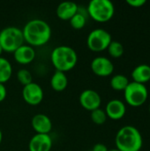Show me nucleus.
<instances>
[{"instance_id":"obj_10","label":"nucleus","mask_w":150,"mask_h":151,"mask_svg":"<svg viewBox=\"0 0 150 151\" xmlns=\"http://www.w3.org/2000/svg\"><path fill=\"white\" fill-rule=\"evenodd\" d=\"M80 105L88 110V111H94L100 108L102 104V98L98 92L94 89H85L80 95Z\"/></svg>"},{"instance_id":"obj_3","label":"nucleus","mask_w":150,"mask_h":151,"mask_svg":"<svg viewBox=\"0 0 150 151\" xmlns=\"http://www.w3.org/2000/svg\"><path fill=\"white\" fill-rule=\"evenodd\" d=\"M50 60L56 71L68 72L72 70L78 62V56L75 50L70 46L60 45L53 49L50 54Z\"/></svg>"},{"instance_id":"obj_6","label":"nucleus","mask_w":150,"mask_h":151,"mask_svg":"<svg viewBox=\"0 0 150 151\" xmlns=\"http://www.w3.org/2000/svg\"><path fill=\"white\" fill-rule=\"evenodd\" d=\"M124 96L127 104L132 107H140L146 103L149 91L146 85L132 81L124 90Z\"/></svg>"},{"instance_id":"obj_22","label":"nucleus","mask_w":150,"mask_h":151,"mask_svg":"<svg viewBox=\"0 0 150 151\" xmlns=\"http://www.w3.org/2000/svg\"><path fill=\"white\" fill-rule=\"evenodd\" d=\"M90 118H91V120L96 124V125H103L106 122L107 120V115H106V112L104 110L101 109V108H98L96 110H94L91 111V114H90Z\"/></svg>"},{"instance_id":"obj_31","label":"nucleus","mask_w":150,"mask_h":151,"mask_svg":"<svg viewBox=\"0 0 150 151\" xmlns=\"http://www.w3.org/2000/svg\"><path fill=\"white\" fill-rule=\"evenodd\" d=\"M90 151H92V150H90Z\"/></svg>"},{"instance_id":"obj_20","label":"nucleus","mask_w":150,"mask_h":151,"mask_svg":"<svg viewBox=\"0 0 150 151\" xmlns=\"http://www.w3.org/2000/svg\"><path fill=\"white\" fill-rule=\"evenodd\" d=\"M129 80L126 76L123 74H116L114 75L110 81L111 87L117 91H124L129 84Z\"/></svg>"},{"instance_id":"obj_8","label":"nucleus","mask_w":150,"mask_h":151,"mask_svg":"<svg viewBox=\"0 0 150 151\" xmlns=\"http://www.w3.org/2000/svg\"><path fill=\"white\" fill-rule=\"evenodd\" d=\"M43 96L44 94L42 88L35 82H31L28 85L23 87V99L27 104L30 105H37L41 104L43 99Z\"/></svg>"},{"instance_id":"obj_5","label":"nucleus","mask_w":150,"mask_h":151,"mask_svg":"<svg viewBox=\"0 0 150 151\" xmlns=\"http://www.w3.org/2000/svg\"><path fill=\"white\" fill-rule=\"evenodd\" d=\"M22 29L17 27H6L0 31V46L3 51L14 52L24 44Z\"/></svg>"},{"instance_id":"obj_7","label":"nucleus","mask_w":150,"mask_h":151,"mask_svg":"<svg viewBox=\"0 0 150 151\" xmlns=\"http://www.w3.org/2000/svg\"><path fill=\"white\" fill-rule=\"evenodd\" d=\"M111 41V35L107 30L103 28H95L88 34L87 44L90 50L101 52L107 50Z\"/></svg>"},{"instance_id":"obj_1","label":"nucleus","mask_w":150,"mask_h":151,"mask_svg":"<svg viewBox=\"0 0 150 151\" xmlns=\"http://www.w3.org/2000/svg\"><path fill=\"white\" fill-rule=\"evenodd\" d=\"M24 40L30 46H42L51 37V28L48 22L41 19H33L22 28Z\"/></svg>"},{"instance_id":"obj_15","label":"nucleus","mask_w":150,"mask_h":151,"mask_svg":"<svg viewBox=\"0 0 150 151\" xmlns=\"http://www.w3.org/2000/svg\"><path fill=\"white\" fill-rule=\"evenodd\" d=\"M79 5L72 1H65L58 4L57 8V15L63 20H70L71 18L78 12Z\"/></svg>"},{"instance_id":"obj_29","label":"nucleus","mask_w":150,"mask_h":151,"mask_svg":"<svg viewBox=\"0 0 150 151\" xmlns=\"http://www.w3.org/2000/svg\"><path fill=\"white\" fill-rule=\"evenodd\" d=\"M109 151H119L118 150H117V149H114V150H111Z\"/></svg>"},{"instance_id":"obj_28","label":"nucleus","mask_w":150,"mask_h":151,"mask_svg":"<svg viewBox=\"0 0 150 151\" xmlns=\"http://www.w3.org/2000/svg\"><path fill=\"white\" fill-rule=\"evenodd\" d=\"M3 53V49H2V47L0 46V57H1V54Z\"/></svg>"},{"instance_id":"obj_4","label":"nucleus","mask_w":150,"mask_h":151,"mask_svg":"<svg viewBox=\"0 0 150 151\" xmlns=\"http://www.w3.org/2000/svg\"><path fill=\"white\" fill-rule=\"evenodd\" d=\"M88 16L94 20L104 23L112 19L115 13V7L110 0H91L87 7Z\"/></svg>"},{"instance_id":"obj_19","label":"nucleus","mask_w":150,"mask_h":151,"mask_svg":"<svg viewBox=\"0 0 150 151\" xmlns=\"http://www.w3.org/2000/svg\"><path fill=\"white\" fill-rule=\"evenodd\" d=\"M12 74V66L8 59L0 57V83L8 81Z\"/></svg>"},{"instance_id":"obj_25","label":"nucleus","mask_w":150,"mask_h":151,"mask_svg":"<svg viewBox=\"0 0 150 151\" xmlns=\"http://www.w3.org/2000/svg\"><path fill=\"white\" fill-rule=\"evenodd\" d=\"M7 95V91H6V88L3 83H0V103L3 102Z\"/></svg>"},{"instance_id":"obj_30","label":"nucleus","mask_w":150,"mask_h":151,"mask_svg":"<svg viewBox=\"0 0 150 151\" xmlns=\"http://www.w3.org/2000/svg\"><path fill=\"white\" fill-rule=\"evenodd\" d=\"M149 113H150V104H149Z\"/></svg>"},{"instance_id":"obj_13","label":"nucleus","mask_w":150,"mask_h":151,"mask_svg":"<svg viewBox=\"0 0 150 151\" xmlns=\"http://www.w3.org/2000/svg\"><path fill=\"white\" fill-rule=\"evenodd\" d=\"M32 127L36 132V134H49L52 130V122L50 119L42 113L35 114L32 119Z\"/></svg>"},{"instance_id":"obj_24","label":"nucleus","mask_w":150,"mask_h":151,"mask_svg":"<svg viewBox=\"0 0 150 151\" xmlns=\"http://www.w3.org/2000/svg\"><path fill=\"white\" fill-rule=\"evenodd\" d=\"M126 3L133 7L138 8V7H141L146 4V0H127Z\"/></svg>"},{"instance_id":"obj_18","label":"nucleus","mask_w":150,"mask_h":151,"mask_svg":"<svg viewBox=\"0 0 150 151\" xmlns=\"http://www.w3.org/2000/svg\"><path fill=\"white\" fill-rule=\"evenodd\" d=\"M88 16V11L87 9H85L84 7H82V11L80 10V8H78V12L75 15H73L70 21L71 26L74 28V29H81L85 27L86 23H87V17Z\"/></svg>"},{"instance_id":"obj_27","label":"nucleus","mask_w":150,"mask_h":151,"mask_svg":"<svg viewBox=\"0 0 150 151\" xmlns=\"http://www.w3.org/2000/svg\"><path fill=\"white\" fill-rule=\"evenodd\" d=\"M2 140H3V133H2V131H1V129H0V144H1V142H2Z\"/></svg>"},{"instance_id":"obj_17","label":"nucleus","mask_w":150,"mask_h":151,"mask_svg":"<svg viewBox=\"0 0 150 151\" xmlns=\"http://www.w3.org/2000/svg\"><path fill=\"white\" fill-rule=\"evenodd\" d=\"M68 85V79L64 72L55 71L53 75L50 78V86L51 88L57 92L63 91L67 88Z\"/></svg>"},{"instance_id":"obj_26","label":"nucleus","mask_w":150,"mask_h":151,"mask_svg":"<svg viewBox=\"0 0 150 151\" xmlns=\"http://www.w3.org/2000/svg\"><path fill=\"white\" fill-rule=\"evenodd\" d=\"M92 151H109V150H108V148L104 144H103V143H97V144H95L93 147Z\"/></svg>"},{"instance_id":"obj_11","label":"nucleus","mask_w":150,"mask_h":151,"mask_svg":"<svg viewBox=\"0 0 150 151\" xmlns=\"http://www.w3.org/2000/svg\"><path fill=\"white\" fill-rule=\"evenodd\" d=\"M52 148V139L50 134H36L28 143L29 151H50Z\"/></svg>"},{"instance_id":"obj_14","label":"nucleus","mask_w":150,"mask_h":151,"mask_svg":"<svg viewBox=\"0 0 150 151\" xmlns=\"http://www.w3.org/2000/svg\"><path fill=\"white\" fill-rule=\"evenodd\" d=\"M14 59L20 65H27L34 61L35 50L28 44H23L13 52Z\"/></svg>"},{"instance_id":"obj_16","label":"nucleus","mask_w":150,"mask_h":151,"mask_svg":"<svg viewBox=\"0 0 150 151\" xmlns=\"http://www.w3.org/2000/svg\"><path fill=\"white\" fill-rule=\"evenodd\" d=\"M133 81L145 85L150 81V65L141 64L137 65L132 72Z\"/></svg>"},{"instance_id":"obj_9","label":"nucleus","mask_w":150,"mask_h":151,"mask_svg":"<svg viewBox=\"0 0 150 151\" xmlns=\"http://www.w3.org/2000/svg\"><path fill=\"white\" fill-rule=\"evenodd\" d=\"M91 70L95 74L100 77H107L112 74L114 71V65L106 57H96L90 64Z\"/></svg>"},{"instance_id":"obj_12","label":"nucleus","mask_w":150,"mask_h":151,"mask_svg":"<svg viewBox=\"0 0 150 151\" xmlns=\"http://www.w3.org/2000/svg\"><path fill=\"white\" fill-rule=\"evenodd\" d=\"M105 112L108 118L113 120H118L124 118L126 112V107L124 102L119 99H112L108 102L105 107Z\"/></svg>"},{"instance_id":"obj_2","label":"nucleus","mask_w":150,"mask_h":151,"mask_svg":"<svg viewBox=\"0 0 150 151\" xmlns=\"http://www.w3.org/2000/svg\"><path fill=\"white\" fill-rule=\"evenodd\" d=\"M115 143L119 151H140L143 145V139L135 127L125 126L118 131Z\"/></svg>"},{"instance_id":"obj_21","label":"nucleus","mask_w":150,"mask_h":151,"mask_svg":"<svg viewBox=\"0 0 150 151\" xmlns=\"http://www.w3.org/2000/svg\"><path fill=\"white\" fill-rule=\"evenodd\" d=\"M107 50L111 57L114 58H121L125 52V49L123 44L118 41H111L110 45L107 48Z\"/></svg>"},{"instance_id":"obj_23","label":"nucleus","mask_w":150,"mask_h":151,"mask_svg":"<svg viewBox=\"0 0 150 151\" xmlns=\"http://www.w3.org/2000/svg\"><path fill=\"white\" fill-rule=\"evenodd\" d=\"M17 79L23 86L28 85L29 83L33 82L32 74L27 69H19L17 73Z\"/></svg>"}]
</instances>
